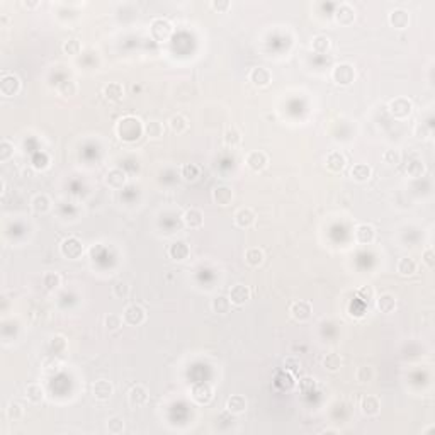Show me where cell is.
I'll use <instances>...</instances> for the list:
<instances>
[{"mask_svg": "<svg viewBox=\"0 0 435 435\" xmlns=\"http://www.w3.org/2000/svg\"><path fill=\"white\" fill-rule=\"evenodd\" d=\"M116 133L123 141L126 143H133L136 140H140L141 135L145 133V124L141 123L140 119L135 118V116H126L118 123L116 126Z\"/></svg>", "mask_w": 435, "mask_h": 435, "instance_id": "cell-1", "label": "cell"}, {"mask_svg": "<svg viewBox=\"0 0 435 435\" xmlns=\"http://www.w3.org/2000/svg\"><path fill=\"white\" fill-rule=\"evenodd\" d=\"M332 80L342 87L350 85L355 80V68L350 63H338L332 70Z\"/></svg>", "mask_w": 435, "mask_h": 435, "instance_id": "cell-2", "label": "cell"}, {"mask_svg": "<svg viewBox=\"0 0 435 435\" xmlns=\"http://www.w3.org/2000/svg\"><path fill=\"white\" fill-rule=\"evenodd\" d=\"M60 252L63 257L68 258V260H77V258H80L83 255V243L80 238L68 236L61 242Z\"/></svg>", "mask_w": 435, "mask_h": 435, "instance_id": "cell-3", "label": "cell"}, {"mask_svg": "<svg viewBox=\"0 0 435 435\" xmlns=\"http://www.w3.org/2000/svg\"><path fill=\"white\" fill-rule=\"evenodd\" d=\"M173 33V26L170 20L163 17H155L150 24V34L155 41H167Z\"/></svg>", "mask_w": 435, "mask_h": 435, "instance_id": "cell-4", "label": "cell"}, {"mask_svg": "<svg viewBox=\"0 0 435 435\" xmlns=\"http://www.w3.org/2000/svg\"><path fill=\"white\" fill-rule=\"evenodd\" d=\"M388 109H389V114L393 116V118L406 119L408 116L411 114L413 104H411V100L406 99V97H395V99L389 100Z\"/></svg>", "mask_w": 435, "mask_h": 435, "instance_id": "cell-5", "label": "cell"}, {"mask_svg": "<svg viewBox=\"0 0 435 435\" xmlns=\"http://www.w3.org/2000/svg\"><path fill=\"white\" fill-rule=\"evenodd\" d=\"M19 92H20L19 77L9 72L2 73V77H0V94H2L4 97H14V95H17Z\"/></svg>", "mask_w": 435, "mask_h": 435, "instance_id": "cell-6", "label": "cell"}, {"mask_svg": "<svg viewBox=\"0 0 435 435\" xmlns=\"http://www.w3.org/2000/svg\"><path fill=\"white\" fill-rule=\"evenodd\" d=\"M123 318H124V323H128L131 327H138L145 323L146 311H145V308L140 304H129V306H126Z\"/></svg>", "mask_w": 435, "mask_h": 435, "instance_id": "cell-7", "label": "cell"}, {"mask_svg": "<svg viewBox=\"0 0 435 435\" xmlns=\"http://www.w3.org/2000/svg\"><path fill=\"white\" fill-rule=\"evenodd\" d=\"M190 396L192 400L198 403V405H209L213 401V388L206 383H199V384H194L192 389H190Z\"/></svg>", "mask_w": 435, "mask_h": 435, "instance_id": "cell-8", "label": "cell"}, {"mask_svg": "<svg viewBox=\"0 0 435 435\" xmlns=\"http://www.w3.org/2000/svg\"><path fill=\"white\" fill-rule=\"evenodd\" d=\"M245 163L247 167L250 168L252 172H262L269 163V157L265 155L264 151L260 150H255V151H250L245 158Z\"/></svg>", "mask_w": 435, "mask_h": 435, "instance_id": "cell-9", "label": "cell"}, {"mask_svg": "<svg viewBox=\"0 0 435 435\" xmlns=\"http://www.w3.org/2000/svg\"><path fill=\"white\" fill-rule=\"evenodd\" d=\"M355 235V242L359 245H371L376 240V230L373 225H367V223H362V225H357L354 231Z\"/></svg>", "mask_w": 435, "mask_h": 435, "instance_id": "cell-10", "label": "cell"}, {"mask_svg": "<svg viewBox=\"0 0 435 435\" xmlns=\"http://www.w3.org/2000/svg\"><path fill=\"white\" fill-rule=\"evenodd\" d=\"M248 78H250V82L253 83L255 87H269L270 82H272V73H270L267 68L264 67H255L250 70V75H248Z\"/></svg>", "mask_w": 435, "mask_h": 435, "instance_id": "cell-11", "label": "cell"}, {"mask_svg": "<svg viewBox=\"0 0 435 435\" xmlns=\"http://www.w3.org/2000/svg\"><path fill=\"white\" fill-rule=\"evenodd\" d=\"M250 296H252L250 289H248L245 284H236V286H233V288L230 289V294H228V298H230L231 304L243 306L245 303H248Z\"/></svg>", "mask_w": 435, "mask_h": 435, "instance_id": "cell-12", "label": "cell"}, {"mask_svg": "<svg viewBox=\"0 0 435 435\" xmlns=\"http://www.w3.org/2000/svg\"><path fill=\"white\" fill-rule=\"evenodd\" d=\"M333 15H335L337 24H340V26H350V24H354V20H355V10L352 5L347 2L338 5Z\"/></svg>", "mask_w": 435, "mask_h": 435, "instance_id": "cell-13", "label": "cell"}, {"mask_svg": "<svg viewBox=\"0 0 435 435\" xmlns=\"http://www.w3.org/2000/svg\"><path fill=\"white\" fill-rule=\"evenodd\" d=\"M182 221H184V225H185V226L190 228V230H198V228L203 226V223H204V214H203V211L198 209V208H189V209H185V211H184V214H182Z\"/></svg>", "mask_w": 435, "mask_h": 435, "instance_id": "cell-14", "label": "cell"}, {"mask_svg": "<svg viewBox=\"0 0 435 435\" xmlns=\"http://www.w3.org/2000/svg\"><path fill=\"white\" fill-rule=\"evenodd\" d=\"M189 255H190V247H189V243L184 242V240L173 242V243H170V247H168V257H170L172 260L182 262Z\"/></svg>", "mask_w": 435, "mask_h": 435, "instance_id": "cell-15", "label": "cell"}, {"mask_svg": "<svg viewBox=\"0 0 435 435\" xmlns=\"http://www.w3.org/2000/svg\"><path fill=\"white\" fill-rule=\"evenodd\" d=\"M289 313L296 321H308L311 318L313 308L308 301H296V303L291 304Z\"/></svg>", "mask_w": 435, "mask_h": 435, "instance_id": "cell-16", "label": "cell"}, {"mask_svg": "<svg viewBox=\"0 0 435 435\" xmlns=\"http://www.w3.org/2000/svg\"><path fill=\"white\" fill-rule=\"evenodd\" d=\"M113 393H114V386L105 379H99L92 384V395L99 401H107L113 396Z\"/></svg>", "mask_w": 435, "mask_h": 435, "instance_id": "cell-17", "label": "cell"}, {"mask_svg": "<svg viewBox=\"0 0 435 435\" xmlns=\"http://www.w3.org/2000/svg\"><path fill=\"white\" fill-rule=\"evenodd\" d=\"M388 20H389L391 28L406 29L408 26H410V14H408V10H405V9H395L389 12Z\"/></svg>", "mask_w": 435, "mask_h": 435, "instance_id": "cell-18", "label": "cell"}, {"mask_svg": "<svg viewBox=\"0 0 435 435\" xmlns=\"http://www.w3.org/2000/svg\"><path fill=\"white\" fill-rule=\"evenodd\" d=\"M105 182L111 189H123L126 182H128V175L123 170V168H111L105 175Z\"/></svg>", "mask_w": 435, "mask_h": 435, "instance_id": "cell-19", "label": "cell"}, {"mask_svg": "<svg viewBox=\"0 0 435 435\" xmlns=\"http://www.w3.org/2000/svg\"><path fill=\"white\" fill-rule=\"evenodd\" d=\"M255 221H257V216L250 208H242L235 213V225L238 228L247 230V228H252L255 225Z\"/></svg>", "mask_w": 435, "mask_h": 435, "instance_id": "cell-20", "label": "cell"}, {"mask_svg": "<svg viewBox=\"0 0 435 435\" xmlns=\"http://www.w3.org/2000/svg\"><path fill=\"white\" fill-rule=\"evenodd\" d=\"M360 411L364 413L365 417H376L379 415L381 411V401L378 396H373V395H367L362 398L360 401Z\"/></svg>", "mask_w": 435, "mask_h": 435, "instance_id": "cell-21", "label": "cell"}, {"mask_svg": "<svg viewBox=\"0 0 435 435\" xmlns=\"http://www.w3.org/2000/svg\"><path fill=\"white\" fill-rule=\"evenodd\" d=\"M347 165V158L342 151H330L327 155V168L333 173L342 172Z\"/></svg>", "mask_w": 435, "mask_h": 435, "instance_id": "cell-22", "label": "cell"}, {"mask_svg": "<svg viewBox=\"0 0 435 435\" xmlns=\"http://www.w3.org/2000/svg\"><path fill=\"white\" fill-rule=\"evenodd\" d=\"M213 201L217 206H230L233 201V190L228 185H216L213 189Z\"/></svg>", "mask_w": 435, "mask_h": 435, "instance_id": "cell-23", "label": "cell"}, {"mask_svg": "<svg viewBox=\"0 0 435 435\" xmlns=\"http://www.w3.org/2000/svg\"><path fill=\"white\" fill-rule=\"evenodd\" d=\"M226 411L231 415H242L247 411V400L242 395H233L226 400Z\"/></svg>", "mask_w": 435, "mask_h": 435, "instance_id": "cell-24", "label": "cell"}, {"mask_svg": "<svg viewBox=\"0 0 435 435\" xmlns=\"http://www.w3.org/2000/svg\"><path fill=\"white\" fill-rule=\"evenodd\" d=\"M274 384L275 388L280 391H289L294 386V374H291L289 371H277L274 376Z\"/></svg>", "mask_w": 435, "mask_h": 435, "instance_id": "cell-25", "label": "cell"}, {"mask_svg": "<svg viewBox=\"0 0 435 435\" xmlns=\"http://www.w3.org/2000/svg\"><path fill=\"white\" fill-rule=\"evenodd\" d=\"M128 400L131 403V406H143L148 401V389L141 384L133 386L128 393Z\"/></svg>", "mask_w": 435, "mask_h": 435, "instance_id": "cell-26", "label": "cell"}, {"mask_svg": "<svg viewBox=\"0 0 435 435\" xmlns=\"http://www.w3.org/2000/svg\"><path fill=\"white\" fill-rule=\"evenodd\" d=\"M373 175V168H371L367 163H355V165L350 168V177H352L355 182H367Z\"/></svg>", "mask_w": 435, "mask_h": 435, "instance_id": "cell-27", "label": "cell"}, {"mask_svg": "<svg viewBox=\"0 0 435 435\" xmlns=\"http://www.w3.org/2000/svg\"><path fill=\"white\" fill-rule=\"evenodd\" d=\"M31 208H33L34 213L46 214L51 211V199L46 194H36L33 201H31Z\"/></svg>", "mask_w": 435, "mask_h": 435, "instance_id": "cell-28", "label": "cell"}, {"mask_svg": "<svg viewBox=\"0 0 435 435\" xmlns=\"http://www.w3.org/2000/svg\"><path fill=\"white\" fill-rule=\"evenodd\" d=\"M376 308L381 313H393L396 310V298L389 293L381 294L378 299H376Z\"/></svg>", "mask_w": 435, "mask_h": 435, "instance_id": "cell-29", "label": "cell"}, {"mask_svg": "<svg viewBox=\"0 0 435 435\" xmlns=\"http://www.w3.org/2000/svg\"><path fill=\"white\" fill-rule=\"evenodd\" d=\"M104 97L111 102H118L124 97V87L118 82H113L104 87Z\"/></svg>", "mask_w": 435, "mask_h": 435, "instance_id": "cell-30", "label": "cell"}, {"mask_svg": "<svg viewBox=\"0 0 435 435\" xmlns=\"http://www.w3.org/2000/svg\"><path fill=\"white\" fill-rule=\"evenodd\" d=\"M264 260H265V253L262 248L252 247L245 252V262L250 265V267H258V265L264 264Z\"/></svg>", "mask_w": 435, "mask_h": 435, "instance_id": "cell-31", "label": "cell"}, {"mask_svg": "<svg viewBox=\"0 0 435 435\" xmlns=\"http://www.w3.org/2000/svg\"><path fill=\"white\" fill-rule=\"evenodd\" d=\"M396 270H398V274H400V275L410 277V275H413L417 272V262L413 260V258H410V257H403V258L398 260Z\"/></svg>", "mask_w": 435, "mask_h": 435, "instance_id": "cell-32", "label": "cell"}, {"mask_svg": "<svg viewBox=\"0 0 435 435\" xmlns=\"http://www.w3.org/2000/svg\"><path fill=\"white\" fill-rule=\"evenodd\" d=\"M168 128H170L173 133H177V135H182V133H185L189 129V121L182 114H175L168 119Z\"/></svg>", "mask_w": 435, "mask_h": 435, "instance_id": "cell-33", "label": "cell"}, {"mask_svg": "<svg viewBox=\"0 0 435 435\" xmlns=\"http://www.w3.org/2000/svg\"><path fill=\"white\" fill-rule=\"evenodd\" d=\"M26 398L33 405H39V403L45 401V389L39 384H29L26 388Z\"/></svg>", "mask_w": 435, "mask_h": 435, "instance_id": "cell-34", "label": "cell"}, {"mask_svg": "<svg viewBox=\"0 0 435 435\" xmlns=\"http://www.w3.org/2000/svg\"><path fill=\"white\" fill-rule=\"evenodd\" d=\"M311 48H313V51L318 53V55H323V53H327L332 48V39L325 34H318L313 38Z\"/></svg>", "mask_w": 435, "mask_h": 435, "instance_id": "cell-35", "label": "cell"}, {"mask_svg": "<svg viewBox=\"0 0 435 435\" xmlns=\"http://www.w3.org/2000/svg\"><path fill=\"white\" fill-rule=\"evenodd\" d=\"M180 175L185 182H195L201 177V168L195 163H184L182 168H180Z\"/></svg>", "mask_w": 435, "mask_h": 435, "instance_id": "cell-36", "label": "cell"}, {"mask_svg": "<svg viewBox=\"0 0 435 435\" xmlns=\"http://www.w3.org/2000/svg\"><path fill=\"white\" fill-rule=\"evenodd\" d=\"M242 133L238 131L235 126H231V128H228L226 131H225V136H223V141H225V145L226 146H230V148H236V146H240L242 145Z\"/></svg>", "mask_w": 435, "mask_h": 435, "instance_id": "cell-37", "label": "cell"}, {"mask_svg": "<svg viewBox=\"0 0 435 435\" xmlns=\"http://www.w3.org/2000/svg\"><path fill=\"white\" fill-rule=\"evenodd\" d=\"M43 286L46 291L55 293V291L60 289V286H61V275L58 272H46L43 275Z\"/></svg>", "mask_w": 435, "mask_h": 435, "instance_id": "cell-38", "label": "cell"}, {"mask_svg": "<svg viewBox=\"0 0 435 435\" xmlns=\"http://www.w3.org/2000/svg\"><path fill=\"white\" fill-rule=\"evenodd\" d=\"M425 170L427 168H425V163H423L422 158H413V160L408 162V165H406V173L413 179L422 177V175L425 173Z\"/></svg>", "mask_w": 435, "mask_h": 435, "instance_id": "cell-39", "label": "cell"}, {"mask_svg": "<svg viewBox=\"0 0 435 435\" xmlns=\"http://www.w3.org/2000/svg\"><path fill=\"white\" fill-rule=\"evenodd\" d=\"M211 306H213V311L217 313V315H228L231 310V301L228 296H216Z\"/></svg>", "mask_w": 435, "mask_h": 435, "instance_id": "cell-40", "label": "cell"}, {"mask_svg": "<svg viewBox=\"0 0 435 435\" xmlns=\"http://www.w3.org/2000/svg\"><path fill=\"white\" fill-rule=\"evenodd\" d=\"M323 367H325L327 371H330V373H337V371L342 367L340 355L335 354V352L327 354L325 357H323Z\"/></svg>", "mask_w": 435, "mask_h": 435, "instance_id": "cell-41", "label": "cell"}, {"mask_svg": "<svg viewBox=\"0 0 435 435\" xmlns=\"http://www.w3.org/2000/svg\"><path fill=\"white\" fill-rule=\"evenodd\" d=\"M163 131H165V128H163V124L160 123V121H148V123L145 124V133L146 136L153 138V140H158V138L163 136Z\"/></svg>", "mask_w": 435, "mask_h": 435, "instance_id": "cell-42", "label": "cell"}, {"mask_svg": "<svg viewBox=\"0 0 435 435\" xmlns=\"http://www.w3.org/2000/svg\"><path fill=\"white\" fill-rule=\"evenodd\" d=\"M5 413H7V417H9L10 422H19L20 418L24 417V408L17 401H10L7 405V410H5Z\"/></svg>", "mask_w": 435, "mask_h": 435, "instance_id": "cell-43", "label": "cell"}, {"mask_svg": "<svg viewBox=\"0 0 435 435\" xmlns=\"http://www.w3.org/2000/svg\"><path fill=\"white\" fill-rule=\"evenodd\" d=\"M58 92H60V95H63V97H73V95H77V92H78V85H77L75 80L67 78V80H63L60 83Z\"/></svg>", "mask_w": 435, "mask_h": 435, "instance_id": "cell-44", "label": "cell"}, {"mask_svg": "<svg viewBox=\"0 0 435 435\" xmlns=\"http://www.w3.org/2000/svg\"><path fill=\"white\" fill-rule=\"evenodd\" d=\"M107 432L109 433H113V435H119V433H123L124 432V420H123V417H118V415H114V417H109L107 418Z\"/></svg>", "mask_w": 435, "mask_h": 435, "instance_id": "cell-45", "label": "cell"}, {"mask_svg": "<svg viewBox=\"0 0 435 435\" xmlns=\"http://www.w3.org/2000/svg\"><path fill=\"white\" fill-rule=\"evenodd\" d=\"M48 350H50L51 354L65 352L67 350V338L63 335H55L50 342H48Z\"/></svg>", "mask_w": 435, "mask_h": 435, "instance_id": "cell-46", "label": "cell"}, {"mask_svg": "<svg viewBox=\"0 0 435 435\" xmlns=\"http://www.w3.org/2000/svg\"><path fill=\"white\" fill-rule=\"evenodd\" d=\"M80 51H82V43L77 38H68L63 43V53L68 56H77L80 55Z\"/></svg>", "mask_w": 435, "mask_h": 435, "instance_id": "cell-47", "label": "cell"}, {"mask_svg": "<svg viewBox=\"0 0 435 435\" xmlns=\"http://www.w3.org/2000/svg\"><path fill=\"white\" fill-rule=\"evenodd\" d=\"M123 321H124V318H121V315H118V313H109V315L104 318V325L109 332L119 330V328L123 327Z\"/></svg>", "mask_w": 435, "mask_h": 435, "instance_id": "cell-48", "label": "cell"}, {"mask_svg": "<svg viewBox=\"0 0 435 435\" xmlns=\"http://www.w3.org/2000/svg\"><path fill=\"white\" fill-rule=\"evenodd\" d=\"M284 369L289 371L291 374H299L301 369H303V362H301L299 357H294V355H291V357H286L284 359Z\"/></svg>", "mask_w": 435, "mask_h": 435, "instance_id": "cell-49", "label": "cell"}, {"mask_svg": "<svg viewBox=\"0 0 435 435\" xmlns=\"http://www.w3.org/2000/svg\"><path fill=\"white\" fill-rule=\"evenodd\" d=\"M383 162L386 165H391V167H396L401 163V153L398 150H386L383 153Z\"/></svg>", "mask_w": 435, "mask_h": 435, "instance_id": "cell-50", "label": "cell"}, {"mask_svg": "<svg viewBox=\"0 0 435 435\" xmlns=\"http://www.w3.org/2000/svg\"><path fill=\"white\" fill-rule=\"evenodd\" d=\"M357 299L360 301V303L369 304L371 301L374 299V289H373V286H362V288H359V291H357Z\"/></svg>", "mask_w": 435, "mask_h": 435, "instance_id": "cell-51", "label": "cell"}, {"mask_svg": "<svg viewBox=\"0 0 435 435\" xmlns=\"http://www.w3.org/2000/svg\"><path fill=\"white\" fill-rule=\"evenodd\" d=\"M14 145L9 140H2L0 143V162H7L10 157L14 155Z\"/></svg>", "mask_w": 435, "mask_h": 435, "instance_id": "cell-52", "label": "cell"}, {"mask_svg": "<svg viewBox=\"0 0 435 435\" xmlns=\"http://www.w3.org/2000/svg\"><path fill=\"white\" fill-rule=\"evenodd\" d=\"M113 294L118 299H126L129 296V286L124 282V280H119L113 286Z\"/></svg>", "mask_w": 435, "mask_h": 435, "instance_id": "cell-53", "label": "cell"}, {"mask_svg": "<svg viewBox=\"0 0 435 435\" xmlns=\"http://www.w3.org/2000/svg\"><path fill=\"white\" fill-rule=\"evenodd\" d=\"M355 378H357L359 383H369V381L374 378V371L373 367H369V365H362V367L357 369Z\"/></svg>", "mask_w": 435, "mask_h": 435, "instance_id": "cell-54", "label": "cell"}, {"mask_svg": "<svg viewBox=\"0 0 435 435\" xmlns=\"http://www.w3.org/2000/svg\"><path fill=\"white\" fill-rule=\"evenodd\" d=\"M50 165V158H48L46 153H38L33 160V167L34 170H45V168Z\"/></svg>", "mask_w": 435, "mask_h": 435, "instance_id": "cell-55", "label": "cell"}, {"mask_svg": "<svg viewBox=\"0 0 435 435\" xmlns=\"http://www.w3.org/2000/svg\"><path fill=\"white\" fill-rule=\"evenodd\" d=\"M316 388V381L310 378V376H304L303 379H299V389L303 393H310V391H315Z\"/></svg>", "mask_w": 435, "mask_h": 435, "instance_id": "cell-56", "label": "cell"}, {"mask_svg": "<svg viewBox=\"0 0 435 435\" xmlns=\"http://www.w3.org/2000/svg\"><path fill=\"white\" fill-rule=\"evenodd\" d=\"M230 7H231V4L228 2V0H213V2H211V9L217 10V12H226Z\"/></svg>", "mask_w": 435, "mask_h": 435, "instance_id": "cell-57", "label": "cell"}, {"mask_svg": "<svg viewBox=\"0 0 435 435\" xmlns=\"http://www.w3.org/2000/svg\"><path fill=\"white\" fill-rule=\"evenodd\" d=\"M415 136L418 138V140H428V136H430V129H428L425 124H418L415 128Z\"/></svg>", "mask_w": 435, "mask_h": 435, "instance_id": "cell-58", "label": "cell"}, {"mask_svg": "<svg viewBox=\"0 0 435 435\" xmlns=\"http://www.w3.org/2000/svg\"><path fill=\"white\" fill-rule=\"evenodd\" d=\"M423 262H425L430 269H433V265H435V253H433L432 248H427V250L423 252Z\"/></svg>", "mask_w": 435, "mask_h": 435, "instance_id": "cell-59", "label": "cell"}, {"mask_svg": "<svg viewBox=\"0 0 435 435\" xmlns=\"http://www.w3.org/2000/svg\"><path fill=\"white\" fill-rule=\"evenodd\" d=\"M23 5H24V7H28V9H33V7L38 5V2H28V0H26V2H23Z\"/></svg>", "mask_w": 435, "mask_h": 435, "instance_id": "cell-60", "label": "cell"}, {"mask_svg": "<svg viewBox=\"0 0 435 435\" xmlns=\"http://www.w3.org/2000/svg\"><path fill=\"white\" fill-rule=\"evenodd\" d=\"M323 433H337V430H325Z\"/></svg>", "mask_w": 435, "mask_h": 435, "instance_id": "cell-61", "label": "cell"}]
</instances>
